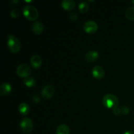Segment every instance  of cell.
<instances>
[{
	"mask_svg": "<svg viewBox=\"0 0 134 134\" xmlns=\"http://www.w3.org/2000/svg\"><path fill=\"white\" fill-rule=\"evenodd\" d=\"M7 40L9 50L13 53H17L21 48V43L18 38L12 34H9L7 37Z\"/></svg>",
	"mask_w": 134,
	"mask_h": 134,
	"instance_id": "6da1fadb",
	"label": "cell"
},
{
	"mask_svg": "<svg viewBox=\"0 0 134 134\" xmlns=\"http://www.w3.org/2000/svg\"><path fill=\"white\" fill-rule=\"evenodd\" d=\"M23 14L27 19L30 20H35L38 18L39 13L35 7L32 5H26L23 8Z\"/></svg>",
	"mask_w": 134,
	"mask_h": 134,
	"instance_id": "7a4b0ae2",
	"label": "cell"
},
{
	"mask_svg": "<svg viewBox=\"0 0 134 134\" xmlns=\"http://www.w3.org/2000/svg\"><path fill=\"white\" fill-rule=\"evenodd\" d=\"M103 103L107 108H112L113 109L115 107H118L119 99L117 97L112 94H109L105 96L103 98Z\"/></svg>",
	"mask_w": 134,
	"mask_h": 134,
	"instance_id": "3957f363",
	"label": "cell"
},
{
	"mask_svg": "<svg viewBox=\"0 0 134 134\" xmlns=\"http://www.w3.org/2000/svg\"><path fill=\"white\" fill-rule=\"evenodd\" d=\"M20 126L21 130L24 133H29L32 131L34 124H33V122L31 119L29 118H24L20 122Z\"/></svg>",
	"mask_w": 134,
	"mask_h": 134,
	"instance_id": "277c9868",
	"label": "cell"
},
{
	"mask_svg": "<svg viewBox=\"0 0 134 134\" xmlns=\"http://www.w3.org/2000/svg\"><path fill=\"white\" fill-rule=\"evenodd\" d=\"M16 73L21 77H27L31 73V69L28 65L25 64H20L16 69Z\"/></svg>",
	"mask_w": 134,
	"mask_h": 134,
	"instance_id": "5b68a950",
	"label": "cell"
},
{
	"mask_svg": "<svg viewBox=\"0 0 134 134\" xmlns=\"http://www.w3.org/2000/svg\"><path fill=\"white\" fill-rule=\"evenodd\" d=\"M55 92L54 88L53 86L51 85H47L44 86L41 90V95L43 97V98L46 99H48L51 98H52L54 96Z\"/></svg>",
	"mask_w": 134,
	"mask_h": 134,
	"instance_id": "8992f818",
	"label": "cell"
},
{
	"mask_svg": "<svg viewBox=\"0 0 134 134\" xmlns=\"http://www.w3.org/2000/svg\"><path fill=\"white\" fill-rule=\"evenodd\" d=\"M84 30L86 33L94 34L98 30V25L93 20L86 21L84 24Z\"/></svg>",
	"mask_w": 134,
	"mask_h": 134,
	"instance_id": "52a82bcc",
	"label": "cell"
},
{
	"mask_svg": "<svg viewBox=\"0 0 134 134\" xmlns=\"http://www.w3.org/2000/svg\"><path fill=\"white\" fill-rule=\"evenodd\" d=\"M92 75L96 79H101L105 76V70L102 66L96 65L92 69Z\"/></svg>",
	"mask_w": 134,
	"mask_h": 134,
	"instance_id": "ba28073f",
	"label": "cell"
},
{
	"mask_svg": "<svg viewBox=\"0 0 134 134\" xmlns=\"http://www.w3.org/2000/svg\"><path fill=\"white\" fill-rule=\"evenodd\" d=\"M98 56H99V54H98L97 51H90L86 53V54H85V59L88 62H94L98 59Z\"/></svg>",
	"mask_w": 134,
	"mask_h": 134,
	"instance_id": "9c48e42d",
	"label": "cell"
},
{
	"mask_svg": "<svg viewBox=\"0 0 134 134\" xmlns=\"http://www.w3.org/2000/svg\"><path fill=\"white\" fill-rule=\"evenodd\" d=\"M31 29H32L33 31L35 33V34H41L43 31L44 29V26L42 22H39V21H36L33 24L32 26H31Z\"/></svg>",
	"mask_w": 134,
	"mask_h": 134,
	"instance_id": "30bf717a",
	"label": "cell"
},
{
	"mask_svg": "<svg viewBox=\"0 0 134 134\" xmlns=\"http://www.w3.org/2000/svg\"><path fill=\"white\" fill-rule=\"evenodd\" d=\"M11 91V86L8 82H3L0 86V94L1 96L7 95Z\"/></svg>",
	"mask_w": 134,
	"mask_h": 134,
	"instance_id": "8fae6325",
	"label": "cell"
},
{
	"mask_svg": "<svg viewBox=\"0 0 134 134\" xmlns=\"http://www.w3.org/2000/svg\"><path fill=\"white\" fill-rule=\"evenodd\" d=\"M30 62L34 68H39L42 64V59L38 55H34L31 58Z\"/></svg>",
	"mask_w": 134,
	"mask_h": 134,
	"instance_id": "7c38bea8",
	"label": "cell"
},
{
	"mask_svg": "<svg viewBox=\"0 0 134 134\" xmlns=\"http://www.w3.org/2000/svg\"><path fill=\"white\" fill-rule=\"evenodd\" d=\"M75 6V1L73 0H63L62 7L65 10H71Z\"/></svg>",
	"mask_w": 134,
	"mask_h": 134,
	"instance_id": "4fadbf2b",
	"label": "cell"
},
{
	"mask_svg": "<svg viewBox=\"0 0 134 134\" xmlns=\"http://www.w3.org/2000/svg\"><path fill=\"white\" fill-rule=\"evenodd\" d=\"M56 134H69V128L66 124H60L56 129Z\"/></svg>",
	"mask_w": 134,
	"mask_h": 134,
	"instance_id": "5bb4252c",
	"label": "cell"
},
{
	"mask_svg": "<svg viewBox=\"0 0 134 134\" xmlns=\"http://www.w3.org/2000/svg\"><path fill=\"white\" fill-rule=\"evenodd\" d=\"M20 113L22 114V115H26L30 111V107H29L28 105L26 103H21L18 107Z\"/></svg>",
	"mask_w": 134,
	"mask_h": 134,
	"instance_id": "9a60e30c",
	"label": "cell"
},
{
	"mask_svg": "<svg viewBox=\"0 0 134 134\" xmlns=\"http://www.w3.org/2000/svg\"><path fill=\"white\" fill-rule=\"evenodd\" d=\"M126 17L130 20H134V6L130 7L125 13Z\"/></svg>",
	"mask_w": 134,
	"mask_h": 134,
	"instance_id": "2e32d148",
	"label": "cell"
},
{
	"mask_svg": "<svg viewBox=\"0 0 134 134\" xmlns=\"http://www.w3.org/2000/svg\"><path fill=\"white\" fill-rule=\"evenodd\" d=\"M79 9L82 13H86L89 9V5L86 1H82L79 5Z\"/></svg>",
	"mask_w": 134,
	"mask_h": 134,
	"instance_id": "e0dca14e",
	"label": "cell"
},
{
	"mask_svg": "<svg viewBox=\"0 0 134 134\" xmlns=\"http://www.w3.org/2000/svg\"><path fill=\"white\" fill-rule=\"evenodd\" d=\"M24 82L25 85H26L28 87H31L34 86L35 84V81L33 77H26L24 79Z\"/></svg>",
	"mask_w": 134,
	"mask_h": 134,
	"instance_id": "ac0fdd59",
	"label": "cell"
},
{
	"mask_svg": "<svg viewBox=\"0 0 134 134\" xmlns=\"http://www.w3.org/2000/svg\"><path fill=\"white\" fill-rule=\"evenodd\" d=\"M10 16L13 18H16V17H18L20 14V11L18 10V9H14L10 11Z\"/></svg>",
	"mask_w": 134,
	"mask_h": 134,
	"instance_id": "d6986e66",
	"label": "cell"
},
{
	"mask_svg": "<svg viewBox=\"0 0 134 134\" xmlns=\"http://www.w3.org/2000/svg\"><path fill=\"white\" fill-rule=\"evenodd\" d=\"M120 111H121V113L123 115H126L129 113V108L126 106H122L120 107Z\"/></svg>",
	"mask_w": 134,
	"mask_h": 134,
	"instance_id": "ffe728a7",
	"label": "cell"
},
{
	"mask_svg": "<svg viewBox=\"0 0 134 134\" xmlns=\"http://www.w3.org/2000/svg\"><path fill=\"white\" fill-rule=\"evenodd\" d=\"M113 113L115 115H120L121 114V111H120V108H119V107H116L115 108L113 109Z\"/></svg>",
	"mask_w": 134,
	"mask_h": 134,
	"instance_id": "44dd1931",
	"label": "cell"
},
{
	"mask_svg": "<svg viewBox=\"0 0 134 134\" xmlns=\"http://www.w3.org/2000/svg\"><path fill=\"white\" fill-rule=\"evenodd\" d=\"M69 18H70V19L71 20H76L77 19V13H71L70 14H69Z\"/></svg>",
	"mask_w": 134,
	"mask_h": 134,
	"instance_id": "7402d4cb",
	"label": "cell"
},
{
	"mask_svg": "<svg viewBox=\"0 0 134 134\" xmlns=\"http://www.w3.org/2000/svg\"><path fill=\"white\" fill-rule=\"evenodd\" d=\"M31 99H32L33 102H35V103H37L39 102V98L36 95H33L31 97Z\"/></svg>",
	"mask_w": 134,
	"mask_h": 134,
	"instance_id": "603a6c76",
	"label": "cell"
},
{
	"mask_svg": "<svg viewBox=\"0 0 134 134\" xmlns=\"http://www.w3.org/2000/svg\"><path fill=\"white\" fill-rule=\"evenodd\" d=\"M123 134H134V132H133V131L128 130V131H126V132H124V133Z\"/></svg>",
	"mask_w": 134,
	"mask_h": 134,
	"instance_id": "cb8c5ba5",
	"label": "cell"
}]
</instances>
